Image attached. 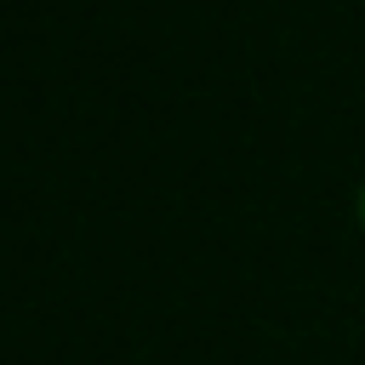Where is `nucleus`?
<instances>
[{
  "label": "nucleus",
  "mask_w": 365,
  "mask_h": 365,
  "mask_svg": "<svg viewBox=\"0 0 365 365\" xmlns=\"http://www.w3.org/2000/svg\"><path fill=\"white\" fill-rule=\"evenodd\" d=\"M354 217H359V228H365V182H359V194H354Z\"/></svg>",
  "instance_id": "f257e3e1"
}]
</instances>
